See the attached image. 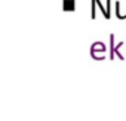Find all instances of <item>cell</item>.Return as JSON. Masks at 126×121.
<instances>
[{
  "label": "cell",
  "mask_w": 126,
  "mask_h": 121,
  "mask_svg": "<svg viewBox=\"0 0 126 121\" xmlns=\"http://www.w3.org/2000/svg\"><path fill=\"white\" fill-rule=\"evenodd\" d=\"M105 50H107V47H105V44H104V43H101V41L94 43V44H92V50H91L92 58H94V59L101 60V56H99L98 53H102V55H104V52H105Z\"/></svg>",
  "instance_id": "obj_1"
},
{
  "label": "cell",
  "mask_w": 126,
  "mask_h": 121,
  "mask_svg": "<svg viewBox=\"0 0 126 121\" xmlns=\"http://www.w3.org/2000/svg\"><path fill=\"white\" fill-rule=\"evenodd\" d=\"M62 9L67 12H74L76 11V0H64L62 2Z\"/></svg>",
  "instance_id": "obj_2"
},
{
  "label": "cell",
  "mask_w": 126,
  "mask_h": 121,
  "mask_svg": "<svg viewBox=\"0 0 126 121\" xmlns=\"http://www.w3.org/2000/svg\"><path fill=\"white\" fill-rule=\"evenodd\" d=\"M114 12H116V16L119 18V19H126V15L122 12V9H120V2L117 0V2L114 3Z\"/></svg>",
  "instance_id": "obj_3"
},
{
  "label": "cell",
  "mask_w": 126,
  "mask_h": 121,
  "mask_svg": "<svg viewBox=\"0 0 126 121\" xmlns=\"http://www.w3.org/2000/svg\"><path fill=\"white\" fill-rule=\"evenodd\" d=\"M95 2H96V5H98V9L101 11V13L104 15V18H107V19H110V13H108V11H107V8H104V5L101 3V0H95Z\"/></svg>",
  "instance_id": "obj_4"
},
{
  "label": "cell",
  "mask_w": 126,
  "mask_h": 121,
  "mask_svg": "<svg viewBox=\"0 0 126 121\" xmlns=\"http://www.w3.org/2000/svg\"><path fill=\"white\" fill-rule=\"evenodd\" d=\"M96 8H98L96 2H95V0H91V18L92 19L96 18Z\"/></svg>",
  "instance_id": "obj_5"
},
{
  "label": "cell",
  "mask_w": 126,
  "mask_h": 121,
  "mask_svg": "<svg viewBox=\"0 0 126 121\" xmlns=\"http://www.w3.org/2000/svg\"><path fill=\"white\" fill-rule=\"evenodd\" d=\"M105 5H107V11L111 15V0H105Z\"/></svg>",
  "instance_id": "obj_6"
}]
</instances>
